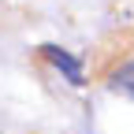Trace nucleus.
Masks as SVG:
<instances>
[{
    "mask_svg": "<svg viewBox=\"0 0 134 134\" xmlns=\"http://www.w3.org/2000/svg\"><path fill=\"white\" fill-rule=\"evenodd\" d=\"M41 52H45V56H48V60H52V63L60 67V71L67 75V82H75V86H82V63H78V60H75L71 52H63L60 45H45Z\"/></svg>",
    "mask_w": 134,
    "mask_h": 134,
    "instance_id": "f257e3e1",
    "label": "nucleus"
},
{
    "mask_svg": "<svg viewBox=\"0 0 134 134\" xmlns=\"http://www.w3.org/2000/svg\"><path fill=\"white\" fill-rule=\"evenodd\" d=\"M112 90H123V93H130V97H134V60H130V63H123L119 71L112 75Z\"/></svg>",
    "mask_w": 134,
    "mask_h": 134,
    "instance_id": "f03ea898",
    "label": "nucleus"
}]
</instances>
